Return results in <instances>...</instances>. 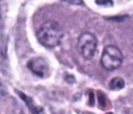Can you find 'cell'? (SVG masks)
<instances>
[{"mask_svg":"<svg viewBox=\"0 0 133 114\" xmlns=\"http://www.w3.org/2000/svg\"><path fill=\"white\" fill-rule=\"evenodd\" d=\"M63 30L61 25L55 20L44 22L37 33L39 43L48 48L58 46L63 39Z\"/></svg>","mask_w":133,"mask_h":114,"instance_id":"cell-1","label":"cell"},{"mask_svg":"<svg viewBox=\"0 0 133 114\" xmlns=\"http://www.w3.org/2000/svg\"><path fill=\"white\" fill-rule=\"evenodd\" d=\"M122 63L123 54L118 47L114 45L105 47L101 58V64L104 68L108 71H115L118 69Z\"/></svg>","mask_w":133,"mask_h":114,"instance_id":"cell-2","label":"cell"},{"mask_svg":"<svg viewBox=\"0 0 133 114\" xmlns=\"http://www.w3.org/2000/svg\"><path fill=\"white\" fill-rule=\"evenodd\" d=\"M97 47V37L90 32L82 33L77 42V50L79 53L87 60H90L95 54Z\"/></svg>","mask_w":133,"mask_h":114,"instance_id":"cell-3","label":"cell"},{"mask_svg":"<svg viewBox=\"0 0 133 114\" xmlns=\"http://www.w3.org/2000/svg\"><path fill=\"white\" fill-rule=\"evenodd\" d=\"M27 68L35 75L40 78H45L49 72V65L48 62L42 58L36 57L30 59L27 62Z\"/></svg>","mask_w":133,"mask_h":114,"instance_id":"cell-4","label":"cell"},{"mask_svg":"<svg viewBox=\"0 0 133 114\" xmlns=\"http://www.w3.org/2000/svg\"><path fill=\"white\" fill-rule=\"evenodd\" d=\"M16 92L19 96V97L26 103V106H28V108L30 109L31 113H43V109L39 107V106H37L35 105L34 102L33 101V99L30 97L27 96L26 94L23 93L20 91H16Z\"/></svg>","mask_w":133,"mask_h":114,"instance_id":"cell-5","label":"cell"},{"mask_svg":"<svg viewBox=\"0 0 133 114\" xmlns=\"http://www.w3.org/2000/svg\"><path fill=\"white\" fill-rule=\"evenodd\" d=\"M125 86V80L121 77H115L112 79L108 84V87L112 91H119Z\"/></svg>","mask_w":133,"mask_h":114,"instance_id":"cell-6","label":"cell"},{"mask_svg":"<svg viewBox=\"0 0 133 114\" xmlns=\"http://www.w3.org/2000/svg\"><path fill=\"white\" fill-rule=\"evenodd\" d=\"M96 3L99 5H103V6H112L113 5L112 0H96Z\"/></svg>","mask_w":133,"mask_h":114,"instance_id":"cell-7","label":"cell"},{"mask_svg":"<svg viewBox=\"0 0 133 114\" xmlns=\"http://www.w3.org/2000/svg\"><path fill=\"white\" fill-rule=\"evenodd\" d=\"M65 2L69 3L71 5H83V0H62Z\"/></svg>","mask_w":133,"mask_h":114,"instance_id":"cell-8","label":"cell"},{"mask_svg":"<svg viewBox=\"0 0 133 114\" xmlns=\"http://www.w3.org/2000/svg\"><path fill=\"white\" fill-rule=\"evenodd\" d=\"M3 31H4V20H3L1 9H0V37H2Z\"/></svg>","mask_w":133,"mask_h":114,"instance_id":"cell-9","label":"cell"},{"mask_svg":"<svg viewBox=\"0 0 133 114\" xmlns=\"http://www.w3.org/2000/svg\"><path fill=\"white\" fill-rule=\"evenodd\" d=\"M7 94V89L5 86L0 82V96H4Z\"/></svg>","mask_w":133,"mask_h":114,"instance_id":"cell-10","label":"cell"},{"mask_svg":"<svg viewBox=\"0 0 133 114\" xmlns=\"http://www.w3.org/2000/svg\"><path fill=\"white\" fill-rule=\"evenodd\" d=\"M0 1H2V0H0Z\"/></svg>","mask_w":133,"mask_h":114,"instance_id":"cell-11","label":"cell"}]
</instances>
